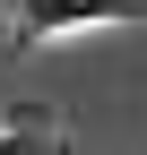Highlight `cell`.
I'll return each instance as SVG.
<instances>
[{"label": "cell", "mask_w": 147, "mask_h": 155, "mask_svg": "<svg viewBox=\"0 0 147 155\" xmlns=\"http://www.w3.org/2000/svg\"><path fill=\"white\" fill-rule=\"evenodd\" d=\"M147 0H17L26 35H69V26H138Z\"/></svg>", "instance_id": "6da1fadb"}]
</instances>
